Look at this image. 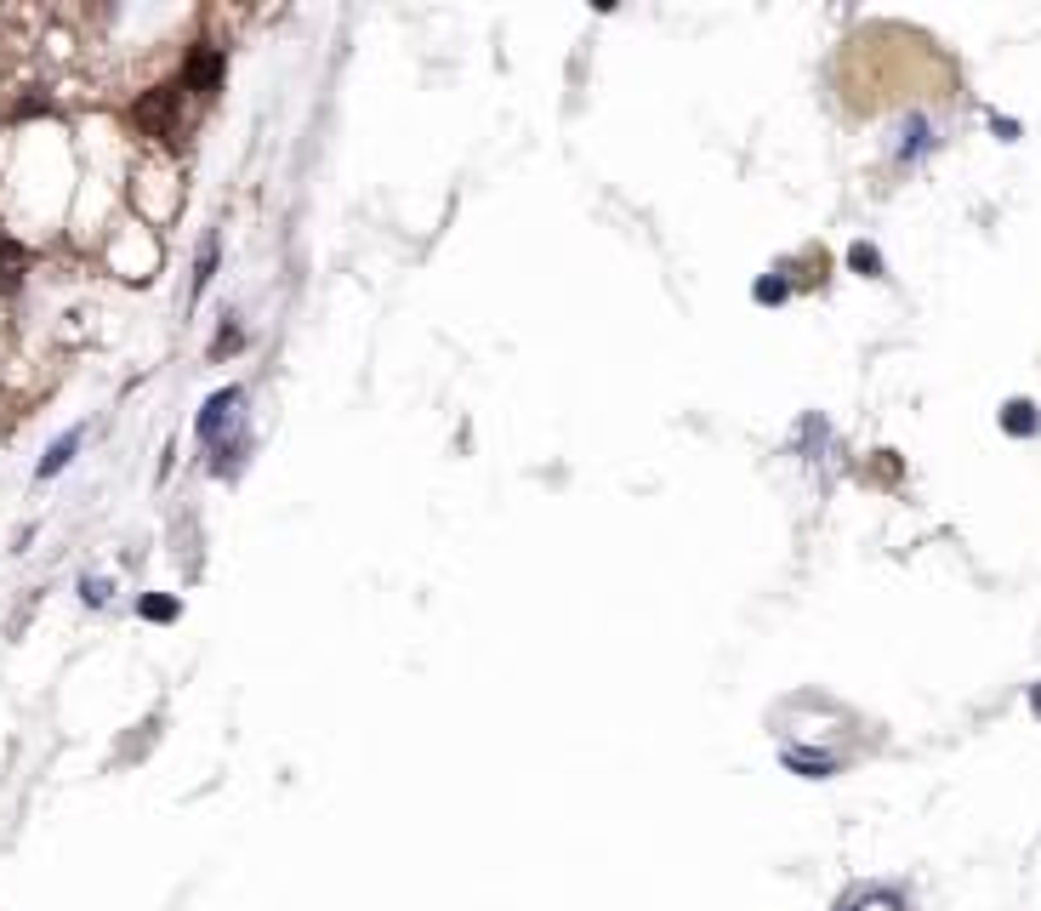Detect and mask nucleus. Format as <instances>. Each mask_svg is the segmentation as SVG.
I'll list each match as a JSON object with an SVG mask.
<instances>
[{
  "instance_id": "obj_1",
  "label": "nucleus",
  "mask_w": 1041,
  "mask_h": 911,
  "mask_svg": "<svg viewBox=\"0 0 1041 911\" xmlns=\"http://www.w3.org/2000/svg\"><path fill=\"white\" fill-rule=\"evenodd\" d=\"M245 388H217L206 405H200V416H194V434H200V445L206 450H222L228 439H245Z\"/></svg>"
},
{
  "instance_id": "obj_2",
  "label": "nucleus",
  "mask_w": 1041,
  "mask_h": 911,
  "mask_svg": "<svg viewBox=\"0 0 1041 911\" xmlns=\"http://www.w3.org/2000/svg\"><path fill=\"white\" fill-rule=\"evenodd\" d=\"M182 98H188L182 86H155V91H142V98H137L131 120H137L148 137H177V131H182Z\"/></svg>"
},
{
  "instance_id": "obj_3",
  "label": "nucleus",
  "mask_w": 1041,
  "mask_h": 911,
  "mask_svg": "<svg viewBox=\"0 0 1041 911\" xmlns=\"http://www.w3.org/2000/svg\"><path fill=\"white\" fill-rule=\"evenodd\" d=\"M222 86V52L217 46H194V58L182 69V91H194V98H217Z\"/></svg>"
},
{
  "instance_id": "obj_4",
  "label": "nucleus",
  "mask_w": 1041,
  "mask_h": 911,
  "mask_svg": "<svg viewBox=\"0 0 1041 911\" xmlns=\"http://www.w3.org/2000/svg\"><path fill=\"white\" fill-rule=\"evenodd\" d=\"M780 763L791 775H803V781H831L842 770L836 752H814V746H780Z\"/></svg>"
},
{
  "instance_id": "obj_5",
  "label": "nucleus",
  "mask_w": 1041,
  "mask_h": 911,
  "mask_svg": "<svg viewBox=\"0 0 1041 911\" xmlns=\"http://www.w3.org/2000/svg\"><path fill=\"white\" fill-rule=\"evenodd\" d=\"M836 911H911V900L900 889H888V883H865L849 900H836Z\"/></svg>"
},
{
  "instance_id": "obj_6",
  "label": "nucleus",
  "mask_w": 1041,
  "mask_h": 911,
  "mask_svg": "<svg viewBox=\"0 0 1041 911\" xmlns=\"http://www.w3.org/2000/svg\"><path fill=\"white\" fill-rule=\"evenodd\" d=\"M80 439H86V427H69V434L63 439H52V450H46L40 456V467H34V478H40V485H46V478H58L75 456H80Z\"/></svg>"
},
{
  "instance_id": "obj_7",
  "label": "nucleus",
  "mask_w": 1041,
  "mask_h": 911,
  "mask_svg": "<svg viewBox=\"0 0 1041 911\" xmlns=\"http://www.w3.org/2000/svg\"><path fill=\"white\" fill-rule=\"evenodd\" d=\"M933 142H939V137H933L928 115H911V120H905V131H900V160H905V166H911V160H922V155L933 149Z\"/></svg>"
},
{
  "instance_id": "obj_8",
  "label": "nucleus",
  "mask_w": 1041,
  "mask_h": 911,
  "mask_svg": "<svg viewBox=\"0 0 1041 911\" xmlns=\"http://www.w3.org/2000/svg\"><path fill=\"white\" fill-rule=\"evenodd\" d=\"M1002 427H1008L1013 439H1030V434H1041V410L1030 399H1008L1002 405Z\"/></svg>"
},
{
  "instance_id": "obj_9",
  "label": "nucleus",
  "mask_w": 1041,
  "mask_h": 911,
  "mask_svg": "<svg viewBox=\"0 0 1041 911\" xmlns=\"http://www.w3.org/2000/svg\"><path fill=\"white\" fill-rule=\"evenodd\" d=\"M23 246H12V239H7V246H0V291H18V279H23Z\"/></svg>"
},
{
  "instance_id": "obj_10",
  "label": "nucleus",
  "mask_w": 1041,
  "mask_h": 911,
  "mask_svg": "<svg viewBox=\"0 0 1041 911\" xmlns=\"http://www.w3.org/2000/svg\"><path fill=\"white\" fill-rule=\"evenodd\" d=\"M211 274H217V234L200 246V263H194V297H200L206 285H211Z\"/></svg>"
},
{
  "instance_id": "obj_11",
  "label": "nucleus",
  "mask_w": 1041,
  "mask_h": 911,
  "mask_svg": "<svg viewBox=\"0 0 1041 911\" xmlns=\"http://www.w3.org/2000/svg\"><path fill=\"white\" fill-rule=\"evenodd\" d=\"M137 615H142V621H177L182 604H177V598H155V593H148V598H137Z\"/></svg>"
},
{
  "instance_id": "obj_12",
  "label": "nucleus",
  "mask_w": 1041,
  "mask_h": 911,
  "mask_svg": "<svg viewBox=\"0 0 1041 911\" xmlns=\"http://www.w3.org/2000/svg\"><path fill=\"white\" fill-rule=\"evenodd\" d=\"M109 593H115V582H109V575H80V598H86L91 610H103V604H109Z\"/></svg>"
},
{
  "instance_id": "obj_13",
  "label": "nucleus",
  "mask_w": 1041,
  "mask_h": 911,
  "mask_svg": "<svg viewBox=\"0 0 1041 911\" xmlns=\"http://www.w3.org/2000/svg\"><path fill=\"white\" fill-rule=\"evenodd\" d=\"M849 263H854V268H860L865 279H876V274H882V257H876V246H865V239H860V246L849 251Z\"/></svg>"
},
{
  "instance_id": "obj_14",
  "label": "nucleus",
  "mask_w": 1041,
  "mask_h": 911,
  "mask_svg": "<svg viewBox=\"0 0 1041 911\" xmlns=\"http://www.w3.org/2000/svg\"><path fill=\"white\" fill-rule=\"evenodd\" d=\"M234 348H239V325H234V319H228V325H222V337H217V343H211V354H217V359H222V354H234Z\"/></svg>"
},
{
  "instance_id": "obj_15",
  "label": "nucleus",
  "mask_w": 1041,
  "mask_h": 911,
  "mask_svg": "<svg viewBox=\"0 0 1041 911\" xmlns=\"http://www.w3.org/2000/svg\"><path fill=\"white\" fill-rule=\"evenodd\" d=\"M757 303H785V279H763L757 285Z\"/></svg>"
},
{
  "instance_id": "obj_16",
  "label": "nucleus",
  "mask_w": 1041,
  "mask_h": 911,
  "mask_svg": "<svg viewBox=\"0 0 1041 911\" xmlns=\"http://www.w3.org/2000/svg\"><path fill=\"white\" fill-rule=\"evenodd\" d=\"M1030 712H1035V717H1041V684H1035V690H1030Z\"/></svg>"
}]
</instances>
